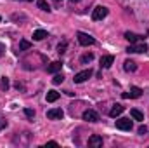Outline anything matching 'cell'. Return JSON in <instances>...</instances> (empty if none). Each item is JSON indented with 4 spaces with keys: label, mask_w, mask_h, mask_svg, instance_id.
<instances>
[{
    "label": "cell",
    "mask_w": 149,
    "mask_h": 148,
    "mask_svg": "<svg viewBox=\"0 0 149 148\" xmlns=\"http://www.w3.org/2000/svg\"><path fill=\"white\" fill-rule=\"evenodd\" d=\"M59 99V92L57 91H49L47 92V101L49 103H54V101H57Z\"/></svg>",
    "instance_id": "17"
},
{
    "label": "cell",
    "mask_w": 149,
    "mask_h": 148,
    "mask_svg": "<svg viewBox=\"0 0 149 148\" xmlns=\"http://www.w3.org/2000/svg\"><path fill=\"white\" fill-rule=\"evenodd\" d=\"M66 49H68V42H66V40H63V42L57 44V54H59V56H63V54L66 52Z\"/></svg>",
    "instance_id": "18"
},
{
    "label": "cell",
    "mask_w": 149,
    "mask_h": 148,
    "mask_svg": "<svg viewBox=\"0 0 149 148\" xmlns=\"http://www.w3.org/2000/svg\"><path fill=\"white\" fill-rule=\"evenodd\" d=\"M78 42H80V45H94L95 44V38L92 37V35H88V33H83V32H78Z\"/></svg>",
    "instance_id": "2"
},
{
    "label": "cell",
    "mask_w": 149,
    "mask_h": 148,
    "mask_svg": "<svg viewBox=\"0 0 149 148\" xmlns=\"http://www.w3.org/2000/svg\"><path fill=\"white\" fill-rule=\"evenodd\" d=\"M141 96H142V89H141V87H130V91L123 94V98H125V99H128V98L137 99V98H141Z\"/></svg>",
    "instance_id": "8"
},
{
    "label": "cell",
    "mask_w": 149,
    "mask_h": 148,
    "mask_svg": "<svg viewBox=\"0 0 149 148\" xmlns=\"http://www.w3.org/2000/svg\"><path fill=\"white\" fill-rule=\"evenodd\" d=\"M0 21H2V18H0Z\"/></svg>",
    "instance_id": "34"
},
{
    "label": "cell",
    "mask_w": 149,
    "mask_h": 148,
    "mask_svg": "<svg viewBox=\"0 0 149 148\" xmlns=\"http://www.w3.org/2000/svg\"><path fill=\"white\" fill-rule=\"evenodd\" d=\"M3 51H5V45H3V44H2V42H0V58H2V56H3Z\"/></svg>",
    "instance_id": "30"
},
{
    "label": "cell",
    "mask_w": 149,
    "mask_h": 148,
    "mask_svg": "<svg viewBox=\"0 0 149 148\" xmlns=\"http://www.w3.org/2000/svg\"><path fill=\"white\" fill-rule=\"evenodd\" d=\"M108 7H104V5H97L95 9H94V12H92V19L94 21H101V19H104L106 16H108Z\"/></svg>",
    "instance_id": "1"
},
{
    "label": "cell",
    "mask_w": 149,
    "mask_h": 148,
    "mask_svg": "<svg viewBox=\"0 0 149 148\" xmlns=\"http://www.w3.org/2000/svg\"><path fill=\"white\" fill-rule=\"evenodd\" d=\"M116 127H118L120 131H132L134 124H132L130 118H118V120H116Z\"/></svg>",
    "instance_id": "3"
},
{
    "label": "cell",
    "mask_w": 149,
    "mask_h": 148,
    "mask_svg": "<svg viewBox=\"0 0 149 148\" xmlns=\"http://www.w3.org/2000/svg\"><path fill=\"white\" fill-rule=\"evenodd\" d=\"M0 89H2V91H7V89H9V78H7V77H2V80H0Z\"/></svg>",
    "instance_id": "21"
},
{
    "label": "cell",
    "mask_w": 149,
    "mask_h": 148,
    "mask_svg": "<svg viewBox=\"0 0 149 148\" xmlns=\"http://www.w3.org/2000/svg\"><path fill=\"white\" fill-rule=\"evenodd\" d=\"M28 49H31V42L21 40V42H19V51H28Z\"/></svg>",
    "instance_id": "19"
},
{
    "label": "cell",
    "mask_w": 149,
    "mask_h": 148,
    "mask_svg": "<svg viewBox=\"0 0 149 148\" xmlns=\"http://www.w3.org/2000/svg\"><path fill=\"white\" fill-rule=\"evenodd\" d=\"M12 19H24V16H23V14H14Z\"/></svg>",
    "instance_id": "28"
},
{
    "label": "cell",
    "mask_w": 149,
    "mask_h": 148,
    "mask_svg": "<svg viewBox=\"0 0 149 148\" xmlns=\"http://www.w3.org/2000/svg\"><path fill=\"white\" fill-rule=\"evenodd\" d=\"M24 115H26L28 118H33V117H35V110H31V108H26V110H24Z\"/></svg>",
    "instance_id": "24"
},
{
    "label": "cell",
    "mask_w": 149,
    "mask_h": 148,
    "mask_svg": "<svg viewBox=\"0 0 149 148\" xmlns=\"http://www.w3.org/2000/svg\"><path fill=\"white\" fill-rule=\"evenodd\" d=\"M26 2H33V0H26Z\"/></svg>",
    "instance_id": "32"
},
{
    "label": "cell",
    "mask_w": 149,
    "mask_h": 148,
    "mask_svg": "<svg viewBox=\"0 0 149 148\" xmlns=\"http://www.w3.org/2000/svg\"><path fill=\"white\" fill-rule=\"evenodd\" d=\"M130 117H132L134 120H139V122H142V120H144V113H142V111H139L137 108H132V110H130Z\"/></svg>",
    "instance_id": "15"
},
{
    "label": "cell",
    "mask_w": 149,
    "mask_h": 148,
    "mask_svg": "<svg viewBox=\"0 0 149 148\" xmlns=\"http://www.w3.org/2000/svg\"><path fill=\"white\" fill-rule=\"evenodd\" d=\"M38 7L42 9V11H50V7H49V4H47V0H38Z\"/></svg>",
    "instance_id": "22"
},
{
    "label": "cell",
    "mask_w": 149,
    "mask_h": 148,
    "mask_svg": "<svg viewBox=\"0 0 149 148\" xmlns=\"http://www.w3.org/2000/svg\"><path fill=\"white\" fill-rule=\"evenodd\" d=\"M7 127V120H5V117L3 115H0V131L2 129H5Z\"/></svg>",
    "instance_id": "25"
},
{
    "label": "cell",
    "mask_w": 149,
    "mask_h": 148,
    "mask_svg": "<svg viewBox=\"0 0 149 148\" xmlns=\"http://www.w3.org/2000/svg\"><path fill=\"white\" fill-rule=\"evenodd\" d=\"M123 70H125V72H135V70H137V63L132 61V59H127V61L123 63Z\"/></svg>",
    "instance_id": "14"
},
{
    "label": "cell",
    "mask_w": 149,
    "mask_h": 148,
    "mask_svg": "<svg viewBox=\"0 0 149 148\" xmlns=\"http://www.w3.org/2000/svg\"><path fill=\"white\" fill-rule=\"evenodd\" d=\"M149 47L146 44H130L128 47H127V52L130 54V52H148Z\"/></svg>",
    "instance_id": "5"
},
{
    "label": "cell",
    "mask_w": 149,
    "mask_h": 148,
    "mask_svg": "<svg viewBox=\"0 0 149 148\" xmlns=\"http://www.w3.org/2000/svg\"><path fill=\"white\" fill-rule=\"evenodd\" d=\"M113 63H114V56H111V54L101 58V66H102V68H111Z\"/></svg>",
    "instance_id": "10"
},
{
    "label": "cell",
    "mask_w": 149,
    "mask_h": 148,
    "mask_svg": "<svg viewBox=\"0 0 149 148\" xmlns=\"http://www.w3.org/2000/svg\"><path fill=\"white\" fill-rule=\"evenodd\" d=\"M102 136H99V134H94V136H90L88 138V147L92 148H101L102 147Z\"/></svg>",
    "instance_id": "9"
},
{
    "label": "cell",
    "mask_w": 149,
    "mask_h": 148,
    "mask_svg": "<svg viewBox=\"0 0 149 148\" xmlns=\"http://www.w3.org/2000/svg\"><path fill=\"white\" fill-rule=\"evenodd\" d=\"M146 132H148V127L146 125H141L139 127V134H146Z\"/></svg>",
    "instance_id": "27"
},
{
    "label": "cell",
    "mask_w": 149,
    "mask_h": 148,
    "mask_svg": "<svg viewBox=\"0 0 149 148\" xmlns=\"http://www.w3.org/2000/svg\"><path fill=\"white\" fill-rule=\"evenodd\" d=\"M123 105H114L111 108V111H109V117H113V118H116V117H120L121 113H123Z\"/></svg>",
    "instance_id": "13"
},
{
    "label": "cell",
    "mask_w": 149,
    "mask_h": 148,
    "mask_svg": "<svg viewBox=\"0 0 149 148\" xmlns=\"http://www.w3.org/2000/svg\"><path fill=\"white\" fill-rule=\"evenodd\" d=\"M61 68H63V63H61V61H52V63L47 66V72H49V73H57V72H61Z\"/></svg>",
    "instance_id": "11"
},
{
    "label": "cell",
    "mask_w": 149,
    "mask_h": 148,
    "mask_svg": "<svg viewBox=\"0 0 149 148\" xmlns=\"http://www.w3.org/2000/svg\"><path fill=\"white\" fill-rule=\"evenodd\" d=\"M81 117H83V120H85V122H92V124L99 122V113H97L95 110H85Z\"/></svg>",
    "instance_id": "4"
},
{
    "label": "cell",
    "mask_w": 149,
    "mask_h": 148,
    "mask_svg": "<svg viewBox=\"0 0 149 148\" xmlns=\"http://www.w3.org/2000/svg\"><path fill=\"white\" fill-rule=\"evenodd\" d=\"M70 2H73V4H76V2H81V0H70Z\"/></svg>",
    "instance_id": "31"
},
{
    "label": "cell",
    "mask_w": 149,
    "mask_h": 148,
    "mask_svg": "<svg viewBox=\"0 0 149 148\" xmlns=\"http://www.w3.org/2000/svg\"><path fill=\"white\" fill-rule=\"evenodd\" d=\"M45 37H49V33H47L45 30H35V32H33V40H37V42L43 40Z\"/></svg>",
    "instance_id": "16"
},
{
    "label": "cell",
    "mask_w": 149,
    "mask_h": 148,
    "mask_svg": "<svg viewBox=\"0 0 149 148\" xmlns=\"http://www.w3.org/2000/svg\"><path fill=\"white\" fill-rule=\"evenodd\" d=\"M14 87H16L17 91H19V89H21V91H24V85H23L21 82H16V84H14Z\"/></svg>",
    "instance_id": "26"
},
{
    "label": "cell",
    "mask_w": 149,
    "mask_h": 148,
    "mask_svg": "<svg viewBox=\"0 0 149 148\" xmlns=\"http://www.w3.org/2000/svg\"><path fill=\"white\" fill-rule=\"evenodd\" d=\"M92 77V70L88 68V70H83V72H80V73H76L74 75V84H81V82H85L87 78H90Z\"/></svg>",
    "instance_id": "6"
},
{
    "label": "cell",
    "mask_w": 149,
    "mask_h": 148,
    "mask_svg": "<svg viewBox=\"0 0 149 148\" xmlns=\"http://www.w3.org/2000/svg\"><path fill=\"white\" fill-rule=\"evenodd\" d=\"M63 80H64V77H63L61 73H56L54 75V78H52V82H54L56 85H57V84H63Z\"/></svg>",
    "instance_id": "23"
},
{
    "label": "cell",
    "mask_w": 149,
    "mask_h": 148,
    "mask_svg": "<svg viewBox=\"0 0 149 148\" xmlns=\"http://www.w3.org/2000/svg\"><path fill=\"white\" fill-rule=\"evenodd\" d=\"M47 117L50 120H61L64 117V111L61 110V108H50V110L47 111Z\"/></svg>",
    "instance_id": "7"
},
{
    "label": "cell",
    "mask_w": 149,
    "mask_h": 148,
    "mask_svg": "<svg viewBox=\"0 0 149 148\" xmlns=\"http://www.w3.org/2000/svg\"><path fill=\"white\" fill-rule=\"evenodd\" d=\"M125 38H127L130 44H137L139 40H142L144 37H141V35H137V33H132V32H125Z\"/></svg>",
    "instance_id": "12"
},
{
    "label": "cell",
    "mask_w": 149,
    "mask_h": 148,
    "mask_svg": "<svg viewBox=\"0 0 149 148\" xmlns=\"http://www.w3.org/2000/svg\"><path fill=\"white\" fill-rule=\"evenodd\" d=\"M45 147H59V145H57V141H49Z\"/></svg>",
    "instance_id": "29"
},
{
    "label": "cell",
    "mask_w": 149,
    "mask_h": 148,
    "mask_svg": "<svg viewBox=\"0 0 149 148\" xmlns=\"http://www.w3.org/2000/svg\"><path fill=\"white\" fill-rule=\"evenodd\" d=\"M54 2H61V0H54Z\"/></svg>",
    "instance_id": "33"
},
{
    "label": "cell",
    "mask_w": 149,
    "mask_h": 148,
    "mask_svg": "<svg viewBox=\"0 0 149 148\" xmlns=\"http://www.w3.org/2000/svg\"><path fill=\"white\" fill-rule=\"evenodd\" d=\"M92 59H94V54H92V52H88V54H83V56H81V59H80V61H81V63H83V65H87V63H90V61H92Z\"/></svg>",
    "instance_id": "20"
}]
</instances>
